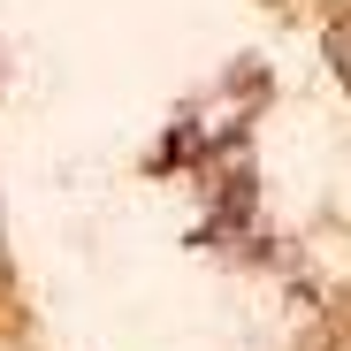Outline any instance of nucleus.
I'll return each mask as SVG.
<instances>
[{
  "mask_svg": "<svg viewBox=\"0 0 351 351\" xmlns=\"http://www.w3.org/2000/svg\"><path fill=\"white\" fill-rule=\"evenodd\" d=\"M328 62H336V77L351 84V16H343L336 31H328Z\"/></svg>",
  "mask_w": 351,
  "mask_h": 351,
  "instance_id": "nucleus-1",
  "label": "nucleus"
}]
</instances>
